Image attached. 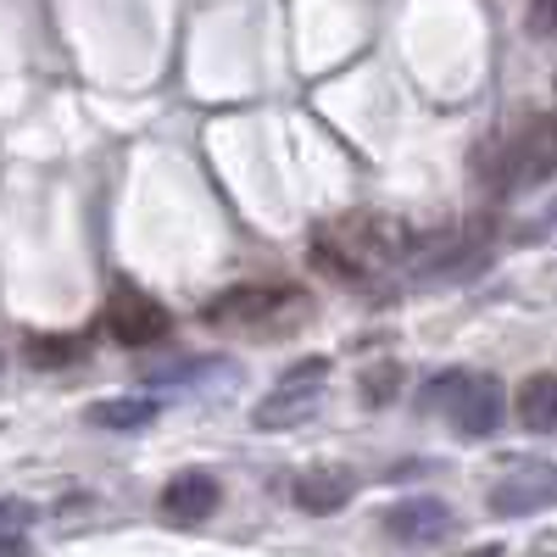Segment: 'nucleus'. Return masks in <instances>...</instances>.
Instances as JSON below:
<instances>
[{"label":"nucleus","instance_id":"6","mask_svg":"<svg viewBox=\"0 0 557 557\" xmlns=\"http://www.w3.org/2000/svg\"><path fill=\"white\" fill-rule=\"evenodd\" d=\"M485 502L496 519H530L541 507H557V462H519L513 474L491 485Z\"/></svg>","mask_w":557,"mask_h":557},{"label":"nucleus","instance_id":"1","mask_svg":"<svg viewBox=\"0 0 557 557\" xmlns=\"http://www.w3.org/2000/svg\"><path fill=\"white\" fill-rule=\"evenodd\" d=\"M407 246H412V235H407L396 218L357 212V218L335 223L330 235H318V246H312V268H323V273L346 278V285H357L362 273H374V268L396 262Z\"/></svg>","mask_w":557,"mask_h":557},{"label":"nucleus","instance_id":"14","mask_svg":"<svg viewBox=\"0 0 557 557\" xmlns=\"http://www.w3.org/2000/svg\"><path fill=\"white\" fill-rule=\"evenodd\" d=\"M223 362H168V368H139L151 385H190V380H201V374H218Z\"/></svg>","mask_w":557,"mask_h":557},{"label":"nucleus","instance_id":"13","mask_svg":"<svg viewBox=\"0 0 557 557\" xmlns=\"http://www.w3.org/2000/svg\"><path fill=\"white\" fill-rule=\"evenodd\" d=\"M73 357H84V341H73V335H34L28 341V362L34 368H62Z\"/></svg>","mask_w":557,"mask_h":557},{"label":"nucleus","instance_id":"18","mask_svg":"<svg viewBox=\"0 0 557 557\" xmlns=\"http://www.w3.org/2000/svg\"><path fill=\"white\" fill-rule=\"evenodd\" d=\"M0 557H28V546L17 535H0Z\"/></svg>","mask_w":557,"mask_h":557},{"label":"nucleus","instance_id":"11","mask_svg":"<svg viewBox=\"0 0 557 557\" xmlns=\"http://www.w3.org/2000/svg\"><path fill=\"white\" fill-rule=\"evenodd\" d=\"M513 412L530 435H552L557 430V374H530L513 396Z\"/></svg>","mask_w":557,"mask_h":557},{"label":"nucleus","instance_id":"12","mask_svg":"<svg viewBox=\"0 0 557 557\" xmlns=\"http://www.w3.org/2000/svg\"><path fill=\"white\" fill-rule=\"evenodd\" d=\"M157 418V401L151 396H107L89 407V424L96 430H117V435H134V430H146Z\"/></svg>","mask_w":557,"mask_h":557},{"label":"nucleus","instance_id":"3","mask_svg":"<svg viewBox=\"0 0 557 557\" xmlns=\"http://www.w3.org/2000/svg\"><path fill=\"white\" fill-rule=\"evenodd\" d=\"M418 407H424V412H446L451 430L469 435V441L496 435L502 418H507L502 380H496V374H462V368H451V374H435L424 391H418Z\"/></svg>","mask_w":557,"mask_h":557},{"label":"nucleus","instance_id":"4","mask_svg":"<svg viewBox=\"0 0 557 557\" xmlns=\"http://www.w3.org/2000/svg\"><path fill=\"white\" fill-rule=\"evenodd\" d=\"M323 385H330V357H301L285 380H278L262 401H257V412H251V424L257 430H296L301 418H312L318 412V401H323Z\"/></svg>","mask_w":557,"mask_h":557},{"label":"nucleus","instance_id":"2","mask_svg":"<svg viewBox=\"0 0 557 557\" xmlns=\"http://www.w3.org/2000/svg\"><path fill=\"white\" fill-rule=\"evenodd\" d=\"M312 312V296L296 285H235L201 307L212 330H251V335H285Z\"/></svg>","mask_w":557,"mask_h":557},{"label":"nucleus","instance_id":"17","mask_svg":"<svg viewBox=\"0 0 557 557\" xmlns=\"http://www.w3.org/2000/svg\"><path fill=\"white\" fill-rule=\"evenodd\" d=\"M34 524V507L28 502H0V535H17Z\"/></svg>","mask_w":557,"mask_h":557},{"label":"nucleus","instance_id":"5","mask_svg":"<svg viewBox=\"0 0 557 557\" xmlns=\"http://www.w3.org/2000/svg\"><path fill=\"white\" fill-rule=\"evenodd\" d=\"M552 173H557V112L530 117L513 139H507L502 162H496V184L502 190H530V184H541Z\"/></svg>","mask_w":557,"mask_h":557},{"label":"nucleus","instance_id":"7","mask_svg":"<svg viewBox=\"0 0 557 557\" xmlns=\"http://www.w3.org/2000/svg\"><path fill=\"white\" fill-rule=\"evenodd\" d=\"M168 330H173V318H168L162 301H151L146 290H134V285L112 290V301H107V335L117 346H157V341H168Z\"/></svg>","mask_w":557,"mask_h":557},{"label":"nucleus","instance_id":"19","mask_svg":"<svg viewBox=\"0 0 557 557\" xmlns=\"http://www.w3.org/2000/svg\"><path fill=\"white\" fill-rule=\"evenodd\" d=\"M462 557H502V546H474V552H462Z\"/></svg>","mask_w":557,"mask_h":557},{"label":"nucleus","instance_id":"10","mask_svg":"<svg viewBox=\"0 0 557 557\" xmlns=\"http://www.w3.org/2000/svg\"><path fill=\"white\" fill-rule=\"evenodd\" d=\"M357 496V474L351 469H312L296 480V507L301 513H341Z\"/></svg>","mask_w":557,"mask_h":557},{"label":"nucleus","instance_id":"16","mask_svg":"<svg viewBox=\"0 0 557 557\" xmlns=\"http://www.w3.org/2000/svg\"><path fill=\"white\" fill-rule=\"evenodd\" d=\"M530 34L557 39V0H530Z\"/></svg>","mask_w":557,"mask_h":557},{"label":"nucleus","instance_id":"8","mask_svg":"<svg viewBox=\"0 0 557 557\" xmlns=\"http://www.w3.org/2000/svg\"><path fill=\"white\" fill-rule=\"evenodd\" d=\"M451 530H457V519L441 496H407V502L385 507V535L401 541V546H435Z\"/></svg>","mask_w":557,"mask_h":557},{"label":"nucleus","instance_id":"9","mask_svg":"<svg viewBox=\"0 0 557 557\" xmlns=\"http://www.w3.org/2000/svg\"><path fill=\"white\" fill-rule=\"evenodd\" d=\"M218 502H223V491H218L212 474H201V469L173 474V480L162 485V519H168V524H201V519L218 513Z\"/></svg>","mask_w":557,"mask_h":557},{"label":"nucleus","instance_id":"15","mask_svg":"<svg viewBox=\"0 0 557 557\" xmlns=\"http://www.w3.org/2000/svg\"><path fill=\"white\" fill-rule=\"evenodd\" d=\"M396 385H401V368H396V362H380L374 374H362V396L374 401V407H380V401H391V396H396Z\"/></svg>","mask_w":557,"mask_h":557}]
</instances>
